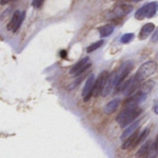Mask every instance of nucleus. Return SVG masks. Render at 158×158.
I'll list each match as a JSON object with an SVG mask.
<instances>
[{
    "label": "nucleus",
    "mask_w": 158,
    "mask_h": 158,
    "mask_svg": "<svg viewBox=\"0 0 158 158\" xmlns=\"http://www.w3.org/2000/svg\"><path fill=\"white\" fill-rule=\"evenodd\" d=\"M25 17H26V12H25V11H23V12L21 13L20 17H19V19L18 23L16 24L15 28L13 29V32H16V31L19 29V27L21 26L22 22H23V21H24V19H25Z\"/></svg>",
    "instance_id": "obj_21"
},
{
    "label": "nucleus",
    "mask_w": 158,
    "mask_h": 158,
    "mask_svg": "<svg viewBox=\"0 0 158 158\" xmlns=\"http://www.w3.org/2000/svg\"><path fill=\"white\" fill-rule=\"evenodd\" d=\"M155 142H156V148H157V151H158V135H157V137H156V140Z\"/></svg>",
    "instance_id": "obj_29"
},
{
    "label": "nucleus",
    "mask_w": 158,
    "mask_h": 158,
    "mask_svg": "<svg viewBox=\"0 0 158 158\" xmlns=\"http://www.w3.org/2000/svg\"><path fill=\"white\" fill-rule=\"evenodd\" d=\"M108 72L106 71V70H105V71H102L101 73H100V75L98 76V78L96 79V81H95V83H94V96H98L101 93H102V91H103V89H104V87H105V85H106V80H107V78H108Z\"/></svg>",
    "instance_id": "obj_9"
},
{
    "label": "nucleus",
    "mask_w": 158,
    "mask_h": 158,
    "mask_svg": "<svg viewBox=\"0 0 158 158\" xmlns=\"http://www.w3.org/2000/svg\"><path fill=\"white\" fill-rule=\"evenodd\" d=\"M114 30H115V26H114L113 24H111V23L106 24V25H104V26H101V27L98 29L101 38H105V37L109 36L110 34L113 33Z\"/></svg>",
    "instance_id": "obj_13"
},
{
    "label": "nucleus",
    "mask_w": 158,
    "mask_h": 158,
    "mask_svg": "<svg viewBox=\"0 0 158 158\" xmlns=\"http://www.w3.org/2000/svg\"><path fill=\"white\" fill-rule=\"evenodd\" d=\"M103 44H104V40H102V39H101V40L97 41L96 43H94V44H91L90 46H88V47H87V49H86V52H87L88 54H90V53H92V52L95 51L96 49L100 48Z\"/></svg>",
    "instance_id": "obj_19"
},
{
    "label": "nucleus",
    "mask_w": 158,
    "mask_h": 158,
    "mask_svg": "<svg viewBox=\"0 0 158 158\" xmlns=\"http://www.w3.org/2000/svg\"><path fill=\"white\" fill-rule=\"evenodd\" d=\"M157 155V148H156V142H154V143H152V144L150 146V149L148 151V154L146 156V158H156Z\"/></svg>",
    "instance_id": "obj_18"
},
{
    "label": "nucleus",
    "mask_w": 158,
    "mask_h": 158,
    "mask_svg": "<svg viewBox=\"0 0 158 158\" xmlns=\"http://www.w3.org/2000/svg\"><path fill=\"white\" fill-rule=\"evenodd\" d=\"M133 39H134V33H131V32H130V33H125V34L120 38V42H121L122 44H129V43H131Z\"/></svg>",
    "instance_id": "obj_20"
},
{
    "label": "nucleus",
    "mask_w": 158,
    "mask_h": 158,
    "mask_svg": "<svg viewBox=\"0 0 158 158\" xmlns=\"http://www.w3.org/2000/svg\"><path fill=\"white\" fill-rule=\"evenodd\" d=\"M118 85V70H114L111 74L108 75V78L106 80V83L101 93V95L104 96V97H106L110 93L111 91L117 87Z\"/></svg>",
    "instance_id": "obj_7"
},
{
    "label": "nucleus",
    "mask_w": 158,
    "mask_h": 158,
    "mask_svg": "<svg viewBox=\"0 0 158 158\" xmlns=\"http://www.w3.org/2000/svg\"><path fill=\"white\" fill-rule=\"evenodd\" d=\"M156 29V26L154 23L152 22H149V23H146L143 26L140 33H139V39L140 40H145Z\"/></svg>",
    "instance_id": "obj_11"
},
{
    "label": "nucleus",
    "mask_w": 158,
    "mask_h": 158,
    "mask_svg": "<svg viewBox=\"0 0 158 158\" xmlns=\"http://www.w3.org/2000/svg\"><path fill=\"white\" fill-rule=\"evenodd\" d=\"M90 67H91V62L87 63V64H86L84 67H82V68H81V69L79 71H77V72L74 74V76H75V77H79V76L82 75V74H83V73H84V72H85V71H86V70H87V69L90 68Z\"/></svg>",
    "instance_id": "obj_22"
},
{
    "label": "nucleus",
    "mask_w": 158,
    "mask_h": 158,
    "mask_svg": "<svg viewBox=\"0 0 158 158\" xmlns=\"http://www.w3.org/2000/svg\"><path fill=\"white\" fill-rule=\"evenodd\" d=\"M60 56H62V57H67V52L66 51H61V53H60Z\"/></svg>",
    "instance_id": "obj_28"
},
{
    "label": "nucleus",
    "mask_w": 158,
    "mask_h": 158,
    "mask_svg": "<svg viewBox=\"0 0 158 158\" xmlns=\"http://www.w3.org/2000/svg\"><path fill=\"white\" fill-rule=\"evenodd\" d=\"M157 69V64L154 60H149L143 63L137 70L135 74V78L139 82H143L146 81L149 77L156 73Z\"/></svg>",
    "instance_id": "obj_2"
},
{
    "label": "nucleus",
    "mask_w": 158,
    "mask_h": 158,
    "mask_svg": "<svg viewBox=\"0 0 158 158\" xmlns=\"http://www.w3.org/2000/svg\"><path fill=\"white\" fill-rule=\"evenodd\" d=\"M20 15H21V13H20L19 10H16V11H15V13L13 14V16H12L10 21L8 22V24H7V26H6L7 31H13V29L15 28L16 24L18 23V21H19V19Z\"/></svg>",
    "instance_id": "obj_16"
},
{
    "label": "nucleus",
    "mask_w": 158,
    "mask_h": 158,
    "mask_svg": "<svg viewBox=\"0 0 158 158\" xmlns=\"http://www.w3.org/2000/svg\"><path fill=\"white\" fill-rule=\"evenodd\" d=\"M151 41L153 43H158V27L156 28V31L154 32V34H153V36L151 38Z\"/></svg>",
    "instance_id": "obj_25"
},
{
    "label": "nucleus",
    "mask_w": 158,
    "mask_h": 158,
    "mask_svg": "<svg viewBox=\"0 0 158 158\" xmlns=\"http://www.w3.org/2000/svg\"><path fill=\"white\" fill-rule=\"evenodd\" d=\"M158 10L157 2H150L148 4H145L141 8H139L135 13V19L139 20H143L145 18H153Z\"/></svg>",
    "instance_id": "obj_4"
},
{
    "label": "nucleus",
    "mask_w": 158,
    "mask_h": 158,
    "mask_svg": "<svg viewBox=\"0 0 158 158\" xmlns=\"http://www.w3.org/2000/svg\"><path fill=\"white\" fill-rule=\"evenodd\" d=\"M12 1H16V0H1V5H6V4L12 2Z\"/></svg>",
    "instance_id": "obj_27"
},
{
    "label": "nucleus",
    "mask_w": 158,
    "mask_h": 158,
    "mask_svg": "<svg viewBox=\"0 0 158 158\" xmlns=\"http://www.w3.org/2000/svg\"><path fill=\"white\" fill-rule=\"evenodd\" d=\"M133 9V6L128 4H118L107 15V19H117L125 17L126 15L130 14Z\"/></svg>",
    "instance_id": "obj_5"
},
{
    "label": "nucleus",
    "mask_w": 158,
    "mask_h": 158,
    "mask_svg": "<svg viewBox=\"0 0 158 158\" xmlns=\"http://www.w3.org/2000/svg\"><path fill=\"white\" fill-rule=\"evenodd\" d=\"M90 62V58L88 57V56H86V57H83L82 59H81V60H79L72 68H71V69H70V74H75L77 71H79L82 67H84L87 63H89Z\"/></svg>",
    "instance_id": "obj_14"
},
{
    "label": "nucleus",
    "mask_w": 158,
    "mask_h": 158,
    "mask_svg": "<svg viewBox=\"0 0 158 158\" xmlns=\"http://www.w3.org/2000/svg\"><path fill=\"white\" fill-rule=\"evenodd\" d=\"M154 111H155V113L158 115V100L155 103V106H154Z\"/></svg>",
    "instance_id": "obj_26"
},
{
    "label": "nucleus",
    "mask_w": 158,
    "mask_h": 158,
    "mask_svg": "<svg viewBox=\"0 0 158 158\" xmlns=\"http://www.w3.org/2000/svg\"><path fill=\"white\" fill-rule=\"evenodd\" d=\"M83 78H84V76H83V74H82L81 78H79L76 81L72 82V84H71L70 86H69V90H72V89H73V88H75L77 85H79V84H80V82H81V81L83 80Z\"/></svg>",
    "instance_id": "obj_23"
},
{
    "label": "nucleus",
    "mask_w": 158,
    "mask_h": 158,
    "mask_svg": "<svg viewBox=\"0 0 158 158\" xmlns=\"http://www.w3.org/2000/svg\"><path fill=\"white\" fill-rule=\"evenodd\" d=\"M140 120H136V121H134L133 123H131L130 126H128L127 128H126V130L123 131V133H122V135H121V140L124 142V141H126L128 138H130L132 134H134L137 131H138V129H139V126H140Z\"/></svg>",
    "instance_id": "obj_10"
},
{
    "label": "nucleus",
    "mask_w": 158,
    "mask_h": 158,
    "mask_svg": "<svg viewBox=\"0 0 158 158\" xmlns=\"http://www.w3.org/2000/svg\"><path fill=\"white\" fill-rule=\"evenodd\" d=\"M154 86H155L154 81H148L147 82H145L144 84L142 85V87L139 89V91H141V92H143V93L147 94H149L151 92V90L154 88Z\"/></svg>",
    "instance_id": "obj_17"
},
{
    "label": "nucleus",
    "mask_w": 158,
    "mask_h": 158,
    "mask_svg": "<svg viewBox=\"0 0 158 158\" xmlns=\"http://www.w3.org/2000/svg\"><path fill=\"white\" fill-rule=\"evenodd\" d=\"M120 104V100L118 98H115L113 100H111L110 102H108L106 104V106H105L104 108V112L106 114V115H110V114H113L118 107Z\"/></svg>",
    "instance_id": "obj_12"
},
{
    "label": "nucleus",
    "mask_w": 158,
    "mask_h": 158,
    "mask_svg": "<svg viewBox=\"0 0 158 158\" xmlns=\"http://www.w3.org/2000/svg\"><path fill=\"white\" fill-rule=\"evenodd\" d=\"M94 83H95V80H94V74H90L89 77L87 78V81L85 82V85L83 87L82 90V97L84 98L83 100L85 102L89 101L91 96L94 95Z\"/></svg>",
    "instance_id": "obj_8"
},
{
    "label": "nucleus",
    "mask_w": 158,
    "mask_h": 158,
    "mask_svg": "<svg viewBox=\"0 0 158 158\" xmlns=\"http://www.w3.org/2000/svg\"><path fill=\"white\" fill-rule=\"evenodd\" d=\"M150 132V129H145L143 131H136L134 134H132L130 138H128L126 141H124L123 144H122V149H128V148H135L137 145H139L140 143H143L146 138L148 137Z\"/></svg>",
    "instance_id": "obj_3"
},
{
    "label": "nucleus",
    "mask_w": 158,
    "mask_h": 158,
    "mask_svg": "<svg viewBox=\"0 0 158 158\" xmlns=\"http://www.w3.org/2000/svg\"><path fill=\"white\" fill-rule=\"evenodd\" d=\"M142 112L143 109L140 108L139 106L124 104L123 109L117 117V122L121 128H126L133 123L134 120L142 114Z\"/></svg>",
    "instance_id": "obj_1"
},
{
    "label": "nucleus",
    "mask_w": 158,
    "mask_h": 158,
    "mask_svg": "<svg viewBox=\"0 0 158 158\" xmlns=\"http://www.w3.org/2000/svg\"><path fill=\"white\" fill-rule=\"evenodd\" d=\"M151 144H152V142H151V141L146 142V143H145L141 147V149L138 151V153L136 154V157L137 158L146 157V156H147V154H148V151H149V149H150Z\"/></svg>",
    "instance_id": "obj_15"
},
{
    "label": "nucleus",
    "mask_w": 158,
    "mask_h": 158,
    "mask_svg": "<svg viewBox=\"0 0 158 158\" xmlns=\"http://www.w3.org/2000/svg\"><path fill=\"white\" fill-rule=\"evenodd\" d=\"M44 2V0H33L32 3H31V5H32L33 7L39 8V7H41L43 6Z\"/></svg>",
    "instance_id": "obj_24"
},
{
    "label": "nucleus",
    "mask_w": 158,
    "mask_h": 158,
    "mask_svg": "<svg viewBox=\"0 0 158 158\" xmlns=\"http://www.w3.org/2000/svg\"><path fill=\"white\" fill-rule=\"evenodd\" d=\"M130 1H133V2H139V1H142V0H130Z\"/></svg>",
    "instance_id": "obj_30"
},
{
    "label": "nucleus",
    "mask_w": 158,
    "mask_h": 158,
    "mask_svg": "<svg viewBox=\"0 0 158 158\" xmlns=\"http://www.w3.org/2000/svg\"><path fill=\"white\" fill-rule=\"evenodd\" d=\"M139 83L140 82L136 80V78L133 77V78L129 79L128 81H124L120 85L117 87V89L118 92L121 91L124 95L129 96V95H131L138 89Z\"/></svg>",
    "instance_id": "obj_6"
}]
</instances>
